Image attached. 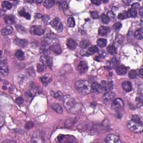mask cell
I'll list each match as a JSON object with an SVG mask.
<instances>
[{
    "label": "cell",
    "mask_w": 143,
    "mask_h": 143,
    "mask_svg": "<svg viewBox=\"0 0 143 143\" xmlns=\"http://www.w3.org/2000/svg\"><path fill=\"white\" fill-rule=\"evenodd\" d=\"M136 75H137V73L135 70H131L129 73V77L130 79L135 78Z\"/></svg>",
    "instance_id": "cell-38"
},
{
    "label": "cell",
    "mask_w": 143,
    "mask_h": 143,
    "mask_svg": "<svg viewBox=\"0 0 143 143\" xmlns=\"http://www.w3.org/2000/svg\"><path fill=\"white\" fill-rule=\"evenodd\" d=\"M76 41L72 39H69L67 42V46L69 49L74 50L77 47Z\"/></svg>",
    "instance_id": "cell-18"
},
{
    "label": "cell",
    "mask_w": 143,
    "mask_h": 143,
    "mask_svg": "<svg viewBox=\"0 0 143 143\" xmlns=\"http://www.w3.org/2000/svg\"><path fill=\"white\" fill-rule=\"evenodd\" d=\"M51 107L53 110L54 111H55L56 113H62L63 112L62 107L60 105L57 104H54L52 105Z\"/></svg>",
    "instance_id": "cell-25"
},
{
    "label": "cell",
    "mask_w": 143,
    "mask_h": 143,
    "mask_svg": "<svg viewBox=\"0 0 143 143\" xmlns=\"http://www.w3.org/2000/svg\"><path fill=\"white\" fill-rule=\"evenodd\" d=\"M18 14H19V15L21 16L24 17V18H26V19L29 20L31 18L30 15L29 13H28V12H26L24 10H20V11H18Z\"/></svg>",
    "instance_id": "cell-35"
},
{
    "label": "cell",
    "mask_w": 143,
    "mask_h": 143,
    "mask_svg": "<svg viewBox=\"0 0 143 143\" xmlns=\"http://www.w3.org/2000/svg\"><path fill=\"white\" fill-rule=\"evenodd\" d=\"M14 43L18 47H24L28 44V41L26 39H16L14 40Z\"/></svg>",
    "instance_id": "cell-16"
},
{
    "label": "cell",
    "mask_w": 143,
    "mask_h": 143,
    "mask_svg": "<svg viewBox=\"0 0 143 143\" xmlns=\"http://www.w3.org/2000/svg\"><path fill=\"white\" fill-rule=\"evenodd\" d=\"M91 2L94 4V5H101V1L100 0H94V1H92Z\"/></svg>",
    "instance_id": "cell-54"
},
{
    "label": "cell",
    "mask_w": 143,
    "mask_h": 143,
    "mask_svg": "<svg viewBox=\"0 0 143 143\" xmlns=\"http://www.w3.org/2000/svg\"><path fill=\"white\" fill-rule=\"evenodd\" d=\"M37 69L39 72H43L45 69V66L43 64H38L37 66Z\"/></svg>",
    "instance_id": "cell-44"
},
{
    "label": "cell",
    "mask_w": 143,
    "mask_h": 143,
    "mask_svg": "<svg viewBox=\"0 0 143 143\" xmlns=\"http://www.w3.org/2000/svg\"><path fill=\"white\" fill-rule=\"evenodd\" d=\"M116 73L119 75H124L127 72L126 68L124 66H118L116 68Z\"/></svg>",
    "instance_id": "cell-21"
},
{
    "label": "cell",
    "mask_w": 143,
    "mask_h": 143,
    "mask_svg": "<svg viewBox=\"0 0 143 143\" xmlns=\"http://www.w3.org/2000/svg\"><path fill=\"white\" fill-rule=\"evenodd\" d=\"M139 7L140 4L139 3H135L132 5V8H134V9H135V10H136V9H138Z\"/></svg>",
    "instance_id": "cell-51"
},
{
    "label": "cell",
    "mask_w": 143,
    "mask_h": 143,
    "mask_svg": "<svg viewBox=\"0 0 143 143\" xmlns=\"http://www.w3.org/2000/svg\"><path fill=\"white\" fill-rule=\"evenodd\" d=\"M109 32V28L106 26H101L98 30V35L100 36H106Z\"/></svg>",
    "instance_id": "cell-23"
},
{
    "label": "cell",
    "mask_w": 143,
    "mask_h": 143,
    "mask_svg": "<svg viewBox=\"0 0 143 143\" xmlns=\"http://www.w3.org/2000/svg\"><path fill=\"white\" fill-rule=\"evenodd\" d=\"M118 64H119V61L117 60V59L113 58V59L111 60V67H117V66H118Z\"/></svg>",
    "instance_id": "cell-42"
},
{
    "label": "cell",
    "mask_w": 143,
    "mask_h": 143,
    "mask_svg": "<svg viewBox=\"0 0 143 143\" xmlns=\"http://www.w3.org/2000/svg\"><path fill=\"white\" fill-rule=\"evenodd\" d=\"M121 26H122V24H121V23L119 22H117L116 23V24H115L114 25H113V28L115 31H117V30H119L120 29H121Z\"/></svg>",
    "instance_id": "cell-41"
},
{
    "label": "cell",
    "mask_w": 143,
    "mask_h": 143,
    "mask_svg": "<svg viewBox=\"0 0 143 143\" xmlns=\"http://www.w3.org/2000/svg\"><path fill=\"white\" fill-rule=\"evenodd\" d=\"M54 1H53V0H47V1H45L44 2V6H45L46 8H48V9H50L52 7H53V6L54 5Z\"/></svg>",
    "instance_id": "cell-31"
},
{
    "label": "cell",
    "mask_w": 143,
    "mask_h": 143,
    "mask_svg": "<svg viewBox=\"0 0 143 143\" xmlns=\"http://www.w3.org/2000/svg\"><path fill=\"white\" fill-rule=\"evenodd\" d=\"M75 21L73 17H69L67 19V25L69 28H74L75 26Z\"/></svg>",
    "instance_id": "cell-34"
},
{
    "label": "cell",
    "mask_w": 143,
    "mask_h": 143,
    "mask_svg": "<svg viewBox=\"0 0 143 143\" xmlns=\"http://www.w3.org/2000/svg\"><path fill=\"white\" fill-rule=\"evenodd\" d=\"M50 49L56 54H60L62 53V48L60 44L58 43H54L50 47Z\"/></svg>",
    "instance_id": "cell-13"
},
{
    "label": "cell",
    "mask_w": 143,
    "mask_h": 143,
    "mask_svg": "<svg viewBox=\"0 0 143 143\" xmlns=\"http://www.w3.org/2000/svg\"><path fill=\"white\" fill-rule=\"evenodd\" d=\"M2 7L3 10H10L12 7V4L8 1H3L2 3Z\"/></svg>",
    "instance_id": "cell-30"
},
{
    "label": "cell",
    "mask_w": 143,
    "mask_h": 143,
    "mask_svg": "<svg viewBox=\"0 0 143 143\" xmlns=\"http://www.w3.org/2000/svg\"><path fill=\"white\" fill-rule=\"evenodd\" d=\"M127 18V12H124L123 13H120L118 15V18L121 20H124L125 18Z\"/></svg>",
    "instance_id": "cell-43"
},
{
    "label": "cell",
    "mask_w": 143,
    "mask_h": 143,
    "mask_svg": "<svg viewBox=\"0 0 143 143\" xmlns=\"http://www.w3.org/2000/svg\"><path fill=\"white\" fill-rule=\"evenodd\" d=\"M75 87L79 93L84 94L89 93L92 91V85L89 82L80 80L75 83Z\"/></svg>",
    "instance_id": "cell-2"
},
{
    "label": "cell",
    "mask_w": 143,
    "mask_h": 143,
    "mask_svg": "<svg viewBox=\"0 0 143 143\" xmlns=\"http://www.w3.org/2000/svg\"><path fill=\"white\" fill-rule=\"evenodd\" d=\"M40 61L45 67H51L53 64L52 59L49 55H42L40 58Z\"/></svg>",
    "instance_id": "cell-6"
},
{
    "label": "cell",
    "mask_w": 143,
    "mask_h": 143,
    "mask_svg": "<svg viewBox=\"0 0 143 143\" xmlns=\"http://www.w3.org/2000/svg\"><path fill=\"white\" fill-rule=\"evenodd\" d=\"M16 28L17 30H18L20 33H24L25 31V28L23 26H21V25H16Z\"/></svg>",
    "instance_id": "cell-49"
},
{
    "label": "cell",
    "mask_w": 143,
    "mask_h": 143,
    "mask_svg": "<svg viewBox=\"0 0 143 143\" xmlns=\"http://www.w3.org/2000/svg\"><path fill=\"white\" fill-rule=\"evenodd\" d=\"M16 102L18 105H21L24 102V99L22 97H18L16 99Z\"/></svg>",
    "instance_id": "cell-50"
},
{
    "label": "cell",
    "mask_w": 143,
    "mask_h": 143,
    "mask_svg": "<svg viewBox=\"0 0 143 143\" xmlns=\"http://www.w3.org/2000/svg\"><path fill=\"white\" fill-rule=\"evenodd\" d=\"M102 89L106 92L110 91L113 88V82L112 81H103L101 82Z\"/></svg>",
    "instance_id": "cell-9"
},
{
    "label": "cell",
    "mask_w": 143,
    "mask_h": 143,
    "mask_svg": "<svg viewBox=\"0 0 143 143\" xmlns=\"http://www.w3.org/2000/svg\"><path fill=\"white\" fill-rule=\"evenodd\" d=\"M101 18L102 22L105 24H108L110 22V18L105 14H102L101 16Z\"/></svg>",
    "instance_id": "cell-37"
},
{
    "label": "cell",
    "mask_w": 143,
    "mask_h": 143,
    "mask_svg": "<svg viewBox=\"0 0 143 143\" xmlns=\"http://www.w3.org/2000/svg\"><path fill=\"white\" fill-rule=\"evenodd\" d=\"M34 126V124L33 122L29 121L25 125V128L27 129H30L31 128H33Z\"/></svg>",
    "instance_id": "cell-47"
},
{
    "label": "cell",
    "mask_w": 143,
    "mask_h": 143,
    "mask_svg": "<svg viewBox=\"0 0 143 143\" xmlns=\"http://www.w3.org/2000/svg\"><path fill=\"white\" fill-rule=\"evenodd\" d=\"M78 71L81 73H85L88 69V66L87 63L85 61H81L77 67Z\"/></svg>",
    "instance_id": "cell-10"
},
{
    "label": "cell",
    "mask_w": 143,
    "mask_h": 143,
    "mask_svg": "<svg viewBox=\"0 0 143 143\" xmlns=\"http://www.w3.org/2000/svg\"><path fill=\"white\" fill-rule=\"evenodd\" d=\"M89 42L86 40H83L81 41L80 42V47L82 49H85V48H87L88 47H89Z\"/></svg>",
    "instance_id": "cell-36"
},
{
    "label": "cell",
    "mask_w": 143,
    "mask_h": 143,
    "mask_svg": "<svg viewBox=\"0 0 143 143\" xmlns=\"http://www.w3.org/2000/svg\"><path fill=\"white\" fill-rule=\"evenodd\" d=\"M122 87L126 92H130L132 89L131 83L129 81H125L122 83Z\"/></svg>",
    "instance_id": "cell-19"
},
{
    "label": "cell",
    "mask_w": 143,
    "mask_h": 143,
    "mask_svg": "<svg viewBox=\"0 0 143 143\" xmlns=\"http://www.w3.org/2000/svg\"><path fill=\"white\" fill-rule=\"evenodd\" d=\"M42 18H43L44 22H47L48 21V20L50 19V17L48 15H45L42 16Z\"/></svg>",
    "instance_id": "cell-52"
},
{
    "label": "cell",
    "mask_w": 143,
    "mask_h": 143,
    "mask_svg": "<svg viewBox=\"0 0 143 143\" xmlns=\"http://www.w3.org/2000/svg\"><path fill=\"white\" fill-rule=\"evenodd\" d=\"M98 52V48L96 47V46H93V47L89 48V49L87 50L86 54H87L88 55H91L96 53H97Z\"/></svg>",
    "instance_id": "cell-26"
},
{
    "label": "cell",
    "mask_w": 143,
    "mask_h": 143,
    "mask_svg": "<svg viewBox=\"0 0 143 143\" xmlns=\"http://www.w3.org/2000/svg\"><path fill=\"white\" fill-rule=\"evenodd\" d=\"M127 18H135L137 16V11L134 8H131L127 12Z\"/></svg>",
    "instance_id": "cell-27"
},
{
    "label": "cell",
    "mask_w": 143,
    "mask_h": 143,
    "mask_svg": "<svg viewBox=\"0 0 143 143\" xmlns=\"http://www.w3.org/2000/svg\"><path fill=\"white\" fill-rule=\"evenodd\" d=\"M12 32H13V28L10 26H7L5 28H3L1 30L2 34L5 36L10 35L12 33Z\"/></svg>",
    "instance_id": "cell-20"
},
{
    "label": "cell",
    "mask_w": 143,
    "mask_h": 143,
    "mask_svg": "<svg viewBox=\"0 0 143 143\" xmlns=\"http://www.w3.org/2000/svg\"><path fill=\"white\" fill-rule=\"evenodd\" d=\"M30 32L33 34L36 35H41L44 33V29L40 26H33L31 27Z\"/></svg>",
    "instance_id": "cell-8"
},
{
    "label": "cell",
    "mask_w": 143,
    "mask_h": 143,
    "mask_svg": "<svg viewBox=\"0 0 143 143\" xmlns=\"http://www.w3.org/2000/svg\"><path fill=\"white\" fill-rule=\"evenodd\" d=\"M73 123V120H67L66 121V123H65V125H66V127H68V126H72L73 125V124L74 123Z\"/></svg>",
    "instance_id": "cell-48"
},
{
    "label": "cell",
    "mask_w": 143,
    "mask_h": 143,
    "mask_svg": "<svg viewBox=\"0 0 143 143\" xmlns=\"http://www.w3.org/2000/svg\"><path fill=\"white\" fill-rule=\"evenodd\" d=\"M132 120H135V121H141L140 119L139 118V117L137 115H132Z\"/></svg>",
    "instance_id": "cell-53"
},
{
    "label": "cell",
    "mask_w": 143,
    "mask_h": 143,
    "mask_svg": "<svg viewBox=\"0 0 143 143\" xmlns=\"http://www.w3.org/2000/svg\"><path fill=\"white\" fill-rule=\"evenodd\" d=\"M63 94L60 91H58V92H56L55 93H54V95L53 96L55 97L56 99H60V98H62L63 100Z\"/></svg>",
    "instance_id": "cell-40"
},
{
    "label": "cell",
    "mask_w": 143,
    "mask_h": 143,
    "mask_svg": "<svg viewBox=\"0 0 143 143\" xmlns=\"http://www.w3.org/2000/svg\"><path fill=\"white\" fill-rule=\"evenodd\" d=\"M127 126L130 131L135 133H141L143 131V125L142 121H137L131 120L128 122Z\"/></svg>",
    "instance_id": "cell-3"
},
{
    "label": "cell",
    "mask_w": 143,
    "mask_h": 143,
    "mask_svg": "<svg viewBox=\"0 0 143 143\" xmlns=\"http://www.w3.org/2000/svg\"><path fill=\"white\" fill-rule=\"evenodd\" d=\"M107 40L104 38H101L98 39L97 41V45L101 48H104L105 47H106L107 45Z\"/></svg>",
    "instance_id": "cell-29"
},
{
    "label": "cell",
    "mask_w": 143,
    "mask_h": 143,
    "mask_svg": "<svg viewBox=\"0 0 143 143\" xmlns=\"http://www.w3.org/2000/svg\"><path fill=\"white\" fill-rule=\"evenodd\" d=\"M91 15L92 18H93V19H97V18H99V15H98V12L92 11L91 12Z\"/></svg>",
    "instance_id": "cell-45"
},
{
    "label": "cell",
    "mask_w": 143,
    "mask_h": 143,
    "mask_svg": "<svg viewBox=\"0 0 143 143\" xmlns=\"http://www.w3.org/2000/svg\"><path fill=\"white\" fill-rule=\"evenodd\" d=\"M107 51L111 55H115L117 54L116 48L114 45H110L107 47Z\"/></svg>",
    "instance_id": "cell-32"
},
{
    "label": "cell",
    "mask_w": 143,
    "mask_h": 143,
    "mask_svg": "<svg viewBox=\"0 0 143 143\" xmlns=\"http://www.w3.org/2000/svg\"><path fill=\"white\" fill-rule=\"evenodd\" d=\"M63 101L64 107L69 112L73 114H77L82 110L83 106L81 102L71 96L66 95L64 96L63 98Z\"/></svg>",
    "instance_id": "cell-1"
},
{
    "label": "cell",
    "mask_w": 143,
    "mask_h": 143,
    "mask_svg": "<svg viewBox=\"0 0 143 143\" xmlns=\"http://www.w3.org/2000/svg\"><path fill=\"white\" fill-rule=\"evenodd\" d=\"M107 16L108 18H111V19H114V18H115V14L113 13V12L112 11H109L107 12Z\"/></svg>",
    "instance_id": "cell-46"
},
{
    "label": "cell",
    "mask_w": 143,
    "mask_h": 143,
    "mask_svg": "<svg viewBox=\"0 0 143 143\" xmlns=\"http://www.w3.org/2000/svg\"><path fill=\"white\" fill-rule=\"evenodd\" d=\"M55 38V35L53 34H47L44 39V42L45 44H49L51 43L54 40Z\"/></svg>",
    "instance_id": "cell-22"
},
{
    "label": "cell",
    "mask_w": 143,
    "mask_h": 143,
    "mask_svg": "<svg viewBox=\"0 0 143 143\" xmlns=\"http://www.w3.org/2000/svg\"><path fill=\"white\" fill-rule=\"evenodd\" d=\"M92 90L96 93H101L102 91V86L97 82H94L92 85Z\"/></svg>",
    "instance_id": "cell-17"
},
{
    "label": "cell",
    "mask_w": 143,
    "mask_h": 143,
    "mask_svg": "<svg viewBox=\"0 0 143 143\" xmlns=\"http://www.w3.org/2000/svg\"><path fill=\"white\" fill-rule=\"evenodd\" d=\"M15 56H16V58L20 60H23L25 58L24 52L20 50H18V51L15 53Z\"/></svg>",
    "instance_id": "cell-33"
},
{
    "label": "cell",
    "mask_w": 143,
    "mask_h": 143,
    "mask_svg": "<svg viewBox=\"0 0 143 143\" xmlns=\"http://www.w3.org/2000/svg\"><path fill=\"white\" fill-rule=\"evenodd\" d=\"M41 17V15L40 14H36V15H35V18H40Z\"/></svg>",
    "instance_id": "cell-56"
},
{
    "label": "cell",
    "mask_w": 143,
    "mask_h": 143,
    "mask_svg": "<svg viewBox=\"0 0 143 143\" xmlns=\"http://www.w3.org/2000/svg\"><path fill=\"white\" fill-rule=\"evenodd\" d=\"M143 30L142 28H141L135 31V34H134V36H135V37L137 39L142 40L143 37Z\"/></svg>",
    "instance_id": "cell-28"
},
{
    "label": "cell",
    "mask_w": 143,
    "mask_h": 143,
    "mask_svg": "<svg viewBox=\"0 0 143 143\" xmlns=\"http://www.w3.org/2000/svg\"><path fill=\"white\" fill-rule=\"evenodd\" d=\"M58 140L59 142H64V143L77 142V140L75 139V138L74 137L69 135L66 136L63 135H60L58 137Z\"/></svg>",
    "instance_id": "cell-5"
},
{
    "label": "cell",
    "mask_w": 143,
    "mask_h": 143,
    "mask_svg": "<svg viewBox=\"0 0 143 143\" xmlns=\"http://www.w3.org/2000/svg\"><path fill=\"white\" fill-rule=\"evenodd\" d=\"M40 80L44 86H47L52 81V75L49 74L44 75L40 78Z\"/></svg>",
    "instance_id": "cell-14"
},
{
    "label": "cell",
    "mask_w": 143,
    "mask_h": 143,
    "mask_svg": "<svg viewBox=\"0 0 143 143\" xmlns=\"http://www.w3.org/2000/svg\"><path fill=\"white\" fill-rule=\"evenodd\" d=\"M60 22V21L59 18H54V19L51 22H50V25H51L53 28H55L56 25H57Z\"/></svg>",
    "instance_id": "cell-39"
},
{
    "label": "cell",
    "mask_w": 143,
    "mask_h": 143,
    "mask_svg": "<svg viewBox=\"0 0 143 143\" xmlns=\"http://www.w3.org/2000/svg\"><path fill=\"white\" fill-rule=\"evenodd\" d=\"M105 142L109 143H121V141L118 136L115 134H109L106 138Z\"/></svg>",
    "instance_id": "cell-7"
},
{
    "label": "cell",
    "mask_w": 143,
    "mask_h": 143,
    "mask_svg": "<svg viewBox=\"0 0 143 143\" xmlns=\"http://www.w3.org/2000/svg\"><path fill=\"white\" fill-rule=\"evenodd\" d=\"M4 21H5L6 24L12 25L15 22V18L12 15H8L5 16V18H4Z\"/></svg>",
    "instance_id": "cell-15"
},
{
    "label": "cell",
    "mask_w": 143,
    "mask_h": 143,
    "mask_svg": "<svg viewBox=\"0 0 143 143\" xmlns=\"http://www.w3.org/2000/svg\"><path fill=\"white\" fill-rule=\"evenodd\" d=\"M124 106V104L123 101L122 100L121 98H116L115 100L113 101V102L112 103V107L113 109L117 111V112H119V111H120L123 110Z\"/></svg>",
    "instance_id": "cell-4"
},
{
    "label": "cell",
    "mask_w": 143,
    "mask_h": 143,
    "mask_svg": "<svg viewBox=\"0 0 143 143\" xmlns=\"http://www.w3.org/2000/svg\"><path fill=\"white\" fill-rule=\"evenodd\" d=\"M143 69H141L139 71V75L140 77L141 78L143 77Z\"/></svg>",
    "instance_id": "cell-55"
},
{
    "label": "cell",
    "mask_w": 143,
    "mask_h": 143,
    "mask_svg": "<svg viewBox=\"0 0 143 143\" xmlns=\"http://www.w3.org/2000/svg\"><path fill=\"white\" fill-rule=\"evenodd\" d=\"M58 5H59V7L60 10L62 11H66L68 8V3H67V2L66 1H59L58 2Z\"/></svg>",
    "instance_id": "cell-24"
},
{
    "label": "cell",
    "mask_w": 143,
    "mask_h": 143,
    "mask_svg": "<svg viewBox=\"0 0 143 143\" xmlns=\"http://www.w3.org/2000/svg\"><path fill=\"white\" fill-rule=\"evenodd\" d=\"M143 11V8H141V9H140V15L142 16V14H143V11Z\"/></svg>",
    "instance_id": "cell-57"
},
{
    "label": "cell",
    "mask_w": 143,
    "mask_h": 143,
    "mask_svg": "<svg viewBox=\"0 0 143 143\" xmlns=\"http://www.w3.org/2000/svg\"><path fill=\"white\" fill-rule=\"evenodd\" d=\"M115 96V93L112 92H107V93H105L104 96H103V98L105 103H108L109 102H111V101L113 100Z\"/></svg>",
    "instance_id": "cell-11"
},
{
    "label": "cell",
    "mask_w": 143,
    "mask_h": 143,
    "mask_svg": "<svg viewBox=\"0 0 143 143\" xmlns=\"http://www.w3.org/2000/svg\"><path fill=\"white\" fill-rule=\"evenodd\" d=\"M0 70H1V74L3 75H7L8 73V68L6 63L1 61L0 63Z\"/></svg>",
    "instance_id": "cell-12"
}]
</instances>
